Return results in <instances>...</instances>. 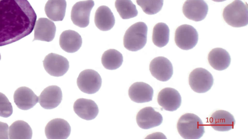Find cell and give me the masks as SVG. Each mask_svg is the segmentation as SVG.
Listing matches in <instances>:
<instances>
[{
    "label": "cell",
    "instance_id": "1",
    "mask_svg": "<svg viewBox=\"0 0 248 139\" xmlns=\"http://www.w3.org/2000/svg\"><path fill=\"white\" fill-rule=\"evenodd\" d=\"M36 18L28 0H0V46L29 35L34 28Z\"/></svg>",
    "mask_w": 248,
    "mask_h": 139
},
{
    "label": "cell",
    "instance_id": "2",
    "mask_svg": "<svg viewBox=\"0 0 248 139\" xmlns=\"http://www.w3.org/2000/svg\"><path fill=\"white\" fill-rule=\"evenodd\" d=\"M177 128L180 135L185 139H199L204 133V126L202 120L191 113H185L180 117Z\"/></svg>",
    "mask_w": 248,
    "mask_h": 139
},
{
    "label": "cell",
    "instance_id": "3",
    "mask_svg": "<svg viewBox=\"0 0 248 139\" xmlns=\"http://www.w3.org/2000/svg\"><path fill=\"white\" fill-rule=\"evenodd\" d=\"M148 28L142 22L131 26L124 37V47L130 51H137L143 48L147 42Z\"/></svg>",
    "mask_w": 248,
    "mask_h": 139
},
{
    "label": "cell",
    "instance_id": "4",
    "mask_svg": "<svg viewBox=\"0 0 248 139\" xmlns=\"http://www.w3.org/2000/svg\"><path fill=\"white\" fill-rule=\"evenodd\" d=\"M223 17L225 21L232 27L246 26L248 24V5L241 0H235L224 8Z\"/></svg>",
    "mask_w": 248,
    "mask_h": 139
},
{
    "label": "cell",
    "instance_id": "5",
    "mask_svg": "<svg viewBox=\"0 0 248 139\" xmlns=\"http://www.w3.org/2000/svg\"><path fill=\"white\" fill-rule=\"evenodd\" d=\"M189 84L191 88L198 93H204L212 87L214 79L207 70L198 68L193 70L189 75Z\"/></svg>",
    "mask_w": 248,
    "mask_h": 139
},
{
    "label": "cell",
    "instance_id": "6",
    "mask_svg": "<svg viewBox=\"0 0 248 139\" xmlns=\"http://www.w3.org/2000/svg\"><path fill=\"white\" fill-rule=\"evenodd\" d=\"M198 38L196 29L189 25H181L175 30V43L178 47L184 50L194 48L198 42Z\"/></svg>",
    "mask_w": 248,
    "mask_h": 139
},
{
    "label": "cell",
    "instance_id": "7",
    "mask_svg": "<svg viewBox=\"0 0 248 139\" xmlns=\"http://www.w3.org/2000/svg\"><path fill=\"white\" fill-rule=\"evenodd\" d=\"M77 83L80 91L88 94L97 92L101 86L102 79L96 71L88 69L82 71L79 74Z\"/></svg>",
    "mask_w": 248,
    "mask_h": 139
},
{
    "label": "cell",
    "instance_id": "8",
    "mask_svg": "<svg viewBox=\"0 0 248 139\" xmlns=\"http://www.w3.org/2000/svg\"><path fill=\"white\" fill-rule=\"evenodd\" d=\"M94 5L93 0L79 1L73 6L71 19L73 24L80 28L87 27L90 22L91 11Z\"/></svg>",
    "mask_w": 248,
    "mask_h": 139
},
{
    "label": "cell",
    "instance_id": "9",
    "mask_svg": "<svg viewBox=\"0 0 248 139\" xmlns=\"http://www.w3.org/2000/svg\"><path fill=\"white\" fill-rule=\"evenodd\" d=\"M43 62L46 71L55 77L63 76L69 68L68 60L64 56L55 53L48 54Z\"/></svg>",
    "mask_w": 248,
    "mask_h": 139
},
{
    "label": "cell",
    "instance_id": "10",
    "mask_svg": "<svg viewBox=\"0 0 248 139\" xmlns=\"http://www.w3.org/2000/svg\"><path fill=\"white\" fill-rule=\"evenodd\" d=\"M149 70L153 77L162 82L169 80L173 72L171 62L163 56L154 58L150 63Z\"/></svg>",
    "mask_w": 248,
    "mask_h": 139
},
{
    "label": "cell",
    "instance_id": "11",
    "mask_svg": "<svg viewBox=\"0 0 248 139\" xmlns=\"http://www.w3.org/2000/svg\"><path fill=\"white\" fill-rule=\"evenodd\" d=\"M208 11V5L203 0H186L183 6L185 16L196 22L203 20Z\"/></svg>",
    "mask_w": 248,
    "mask_h": 139
},
{
    "label": "cell",
    "instance_id": "12",
    "mask_svg": "<svg viewBox=\"0 0 248 139\" xmlns=\"http://www.w3.org/2000/svg\"><path fill=\"white\" fill-rule=\"evenodd\" d=\"M136 121L140 127L148 129L160 125L163 122V117L153 107H146L138 112Z\"/></svg>",
    "mask_w": 248,
    "mask_h": 139
},
{
    "label": "cell",
    "instance_id": "13",
    "mask_svg": "<svg viewBox=\"0 0 248 139\" xmlns=\"http://www.w3.org/2000/svg\"><path fill=\"white\" fill-rule=\"evenodd\" d=\"M157 102L165 110L173 111L180 107L182 98L177 90L172 88L166 87L159 92Z\"/></svg>",
    "mask_w": 248,
    "mask_h": 139
},
{
    "label": "cell",
    "instance_id": "14",
    "mask_svg": "<svg viewBox=\"0 0 248 139\" xmlns=\"http://www.w3.org/2000/svg\"><path fill=\"white\" fill-rule=\"evenodd\" d=\"M45 131L48 139H66L70 134L71 127L66 120L56 118L47 123Z\"/></svg>",
    "mask_w": 248,
    "mask_h": 139
},
{
    "label": "cell",
    "instance_id": "15",
    "mask_svg": "<svg viewBox=\"0 0 248 139\" xmlns=\"http://www.w3.org/2000/svg\"><path fill=\"white\" fill-rule=\"evenodd\" d=\"M210 126L217 131H228L233 128L235 120L233 116L224 110L213 112L209 120Z\"/></svg>",
    "mask_w": 248,
    "mask_h": 139
},
{
    "label": "cell",
    "instance_id": "16",
    "mask_svg": "<svg viewBox=\"0 0 248 139\" xmlns=\"http://www.w3.org/2000/svg\"><path fill=\"white\" fill-rule=\"evenodd\" d=\"M38 98V102L42 107L45 109H52L61 103L62 94L60 87L51 85L44 89Z\"/></svg>",
    "mask_w": 248,
    "mask_h": 139
},
{
    "label": "cell",
    "instance_id": "17",
    "mask_svg": "<svg viewBox=\"0 0 248 139\" xmlns=\"http://www.w3.org/2000/svg\"><path fill=\"white\" fill-rule=\"evenodd\" d=\"M56 31V26L52 21L46 18H39L34 26L33 41L51 42L55 37Z\"/></svg>",
    "mask_w": 248,
    "mask_h": 139
},
{
    "label": "cell",
    "instance_id": "18",
    "mask_svg": "<svg viewBox=\"0 0 248 139\" xmlns=\"http://www.w3.org/2000/svg\"><path fill=\"white\" fill-rule=\"evenodd\" d=\"M73 109L78 116L86 120L94 119L99 112L98 106L94 101L83 98H78L75 102Z\"/></svg>",
    "mask_w": 248,
    "mask_h": 139
},
{
    "label": "cell",
    "instance_id": "19",
    "mask_svg": "<svg viewBox=\"0 0 248 139\" xmlns=\"http://www.w3.org/2000/svg\"><path fill=\"white\" fill-rule=\"evenodd\" d=\"M154 94L153 88L144 82L133 83L128 90V95L133 101L141 103L152 100Z\"/></svg>",
    "mask_w": 248,
    "mask_h": 139
},
{
    "label": "cell",
    "instance_id": "20",
    "mask_svg": "<svg viewBox=\"0 0 248 139\" xmlns=\"http://www.w3.org/2000/svg\"><path fill=\"white\" fill-rule=\"evenodd\" d=\"M38 97L29 88H18L14 95V102L21 110H28L33 107L38 102Z\"/></svg>",
    "mask_w": 248,
    "mask_h": 139
},
{
    "label": "cell",
    "instance_id": "21",
    "mask_svg": "<svg viewBox=\"0 0 248 139\" xmlns=\"http://www.w3.org/2000/svg\"><path fill=\"white\" fill-rule=\"evenodd\" d=\"M82 43L81 36L74 30H65L60 35V45L62 50L67 53H73L78 51Z\"/></svg>",
    "mask_w": 248,
    "mask_h": 139
},
{
    "label": "cell",
    "instance_id": "22",
    "mask_svg": "<svg viewBox=\"0 0 248 139\" xmlns=\"http://www.w3.org/2000/svg\"><path fill=\"white\" fill-rule=\"evenodd\" d=\"M231 60L229 53L221 48H214L208 56L209 64L217 70H223L228 68L231 63Z\"/></svg>",
    "mask_w": 248,
    "mask_h": 139
},
{
    "label": "cell",
    "instance_id": "23",
    "mask_svg": "<svg viewBox=\"0 0 248 139\" xmlns=\"http://www.w3.org/2000/svg\"><path fill=\"white\" fill-rule=\"evenodd\" d=\"M115 22L114 15L108 6L102 5L97 8L95 13L94 23L99 29L109 30L113 28Z\"/></svg>",
    "mask_w": 248,
    "mask_h": 139
},
{
    "label": "cell",
    "instance_id": "24",
    "mask_svg": "<svg viewBox=\"0 0 248 139\" xmlns=\"http://www.w3.org/2000/svg\"><path fill=\"white\" fill-rule=\"evenodd\" d=\"M65 0H48L45 7L46 16L53 21L63 20L66 8Z\"/></svg>",
    "mask_w": 248,
    "mask_h": 139
},
{
    "label": "cell",
    "instance_id": "25",
    "mask_svg": "<svg viewBox=\"0 0 248 139\" xmlns=\"http://www.w3.org/2000/svg\"><path fill=\"white\" fill-rule=\"evenodd\" d=\"M8 134L10 139H31L32 131L27 123L18 120L14 122L9 127Z\"/></svg>",
    "mask_w": 248,
    "mask_h": 139
},
{
    "label": "cell",
    "instance_id": "26",
    "mask_svg": "<svg viewBox=\"0 0 248 139\" xmlns=\"http://www.w3.org/2000/svg\"><path fill=\"white\" fill-rule=\"evenodd\" d=\"M123 62L122 54L118 51L110 49L102 55L101 62L105 68L114 70L120 67Z\"/></svg>",
    "mask_w": 248,
    "mask_h": 139
},
{
    "label": "cell",
    "instance_id": "27",
    "mask_svg": "<svg viewBox=\"0 0 248 139\" xmlns=\"http://www.w3.org/2000/svg\"><path fill=\"white\" fill-rule=\"evenodd\" d=\"M170 29L164 23H158L154 27L152 41L154 44L158 47L166 46L169 41Z\"/></svg>",
    "mask_w": 248,
    "mask_h": 139
},
{
    "label": "cell",
    "instance_id": "28",
    "mask_svg": "<svg viewBox=\"0 0 248 139\" xmlns=\"http://www.w3.org/2000/svg\"><path fill=\"white\" fill-rule=\"evenodd\" d=\"M115 6L123 19L133 18L138 15L136 6L131 0H116Z\"/></svg>",
    "mask_w": 248,
    "mask_h": 139
},
{
    "label": "cell",
    "instance_id": "29",
    "mask_svg": "<svg viewBox=\"0 0 248 139\" xmlns=\"http://www.w3.org/2000/svg\"><path fill=\"white\" fill-rule=\"evenodd\" d=\"M163 0H136V2L143 11L149 15L159 12L163 5Z\"/></svg>",
    "mask_w": 248,
    "mask_h": 139
},
{
    "label": "cell",
    "instance_id": "30",
    "mask_svg": "<svg viewBox=\"0 0 248 139\" xmlns=\"http://www.w3.org/2000/svg\"><path fill=\"white\" fill-rule=\"evenodd\" d=\"M13 113V107L5 95L0 92V116L7 118Z\"/></svg>",
    "mask_w": 248,
    "mask_h": 139
},
{
    "label": "cell",
    "instance_id": "31",
    "mask_svg": "<svg viewBox=\"0 0 248 139\" xmlns=\"http://www.w3.org/2000/svg\"><path fill=\"white\" fill-rule=\"evenodd\" d=\"M9 127L6 123L0 122V139H8Z\"/></svg>",
    "mask_w": 248,
    "mask_h": 139
},
{
    "label": "cell",
    "instance_id": "32",
    "mask_svg": "<svg viewBox=\"0 0 248 139\" xmlns=\"http://www.w3.org/2000/svg\"><path fill=\"white\" fill-rule=\"evenodd\" d=\"M212 0L216 1V2H222V1H224L226 0Z\"/></svg>",
    "mask_w": 248,
    "mask_h": 139
},
{
    "label": "cell",
    "instance_id": "33",
    "mask_svg": "<svg viewBox=\"0 0 248 139\" xmlns=\"http://www.w3.org/2000/svg\"><path fill=\"white\" fill-rule=\"evenodd\" d=\"M0 58H1V56H0Z\"/></svg>",
    "mask_w": 248,
    "mask_h": 139
}]
</instances>
